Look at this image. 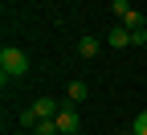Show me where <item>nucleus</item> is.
<instances>
[{"mask_svg": "<svg viewBox=\"0 0 147 135\" xmlns=\"http://www.w3.org/2000/svg\"><path fill=\"white\" fill-rule=\"evenodd\" d=\"M37 123H41V119H37V111H33V107L21 111V127H37Z\"/></svg>", "mask_w": 147, "mask_h": 135, "instance_id": "obj_9", "label": "nucleus"}, {"mask_svg": "<svg viewBox=\"0 0 147 135\" xmlns=\"http://www.w3.org/2000/svg\"><path fill=\"white\" fill-rule=\"evenodd\" d=\"M33 135H61V131H57V123H53V119H41V123L33 127Z\"/></svg>", "mask_w": 147, "mask_h": 135, "instance_id": "obj_7", "label": "nucleus"}, {"mask_svg": "<svg viewBox=\"0 0 147 135\" xmlns=\"http://www.w3.org/2000/svg\"><path fill=\"white\" fill-rule=\"evenodd\" d=\"M110 8H115L119 16H127V12H131V0H110Z\"/></svg>", "mask_w": 147, "mask_h": 135, "instance_id": "obj_10", "label": "nucleus"}, {"mask_svg": "<svg viewBox=\"0 0 147 135\" xmlns=\"http://www.w3.org/2000/svg\"><path fill=\"white\" fill-rule=\"evenodd\" d=\"M131 131H135V135H147V111H139V115H135V123H131Z\"/></svg>", "mask_w": 147, "mask_h": 135, "instance_id": "obj_8", "label": "nucleus"}, {"mask_svg": "<svg viewBox=\"0 0 147 135\" xmlns=\"http://www.w3.org/2000/svg\"><path fill=\"white\" fill-rule=\"evenodd\" d=\"M53 123H57V131H61V135H78V127H82V123H78V111H74V107H61Z\"/></svg>", "mask_w": 147, "mask_h": 135, "instance_id": "obj_2", "label": "nucleus"}, {"mask_svg": "<svg viewBox=\"0 0 147 135\" xmlns=\"http://www.w3.org/2000/svg\"><path fill=\"white\" fill-rule=\"evenodd\" d=\"M33 111H37V119H57L61 102H53V98H37V102H33Z\"/></svg>", "mask_w": 147, "mask_h": 135, "instance_id": "obj_4", "label": "nucleus"}, {"mask_svg": "<svg viewBox=\"0 0 147 135\" xmlns=\"http://www.w3.org/2000/svg\"><path fill=\"white\" fill-rule=\"evenodd\" d=\"M131 135H135V131H131Z\"/></svg>", "mask_w": 147, "mask_h": 135, "instance_id": "obj_12", "label": "nucleus"}, {"mask_svg": "<svg viewBox=\"0 0 147 135\" xmlns=\"http://www.w3.org/2000/svg\"><path fill=\"white\" fill-rule=\"evenodd\" d=\"M131 45H147V29H139V33H131Z\"/></svg>", "mask_w": 147, "mask_h": 135, "instance_id": "obj_11", "label": "nucleus"}, {"mask_svg": "<svg viewBox=\"0 0 147 135\" xmlns=\"http://www.w3.org/2000/svg\"><path fill=\"white\" fill-rule=\"evenodd\" d=\"M106 45H110V49H127V45H131V29H127V25L106 29Z\"/></svg>", "mask_w": 147, "mask_h": 135, "instance_id": "obj_3", "label": "nucleus"}, {"mask_svg": "<svg viewBox=\"0 0 147 135\" xmlns=\"http://www.w3.org/2000/svg\"><path fill=\"white\" fill-rule=\"evenodd\" d=\"M98 49H102L98 37H78V57H86V62H90V57H98Z\"/></svg>", "mask_w": 147, "mask_h": 135, "instance_id": "obj_5", "label": "nucleus"}, {"mask_svg": "<svg viewBox=\"0 0 147 135\" xmlns=\"http://www.w3.org/2000/svg\"><path fill=\"white\" fill-rule=\"evenodd\" d=\"M21 74H29V53L21 45H4L0 49V78H21Z\"/></svg>", "mask_w": 147, "mask_h": 135, "instance_id": "obj_1", "label": "nucleus"}, {"mask_svg": "<svg viewBox=\"0 0 147 135\" xmlns=\"http://www.w3.org/2000/svg\"><path fill=\"white\" fill-rule=\"evenodd\" d=\"M86 94H90V86H86L82 78H74V82L65 86V98H69V102H82V98H86Z\"/></svg>", "mask_w": 147, "mask_h": 135, "instance_id": "obj_6", "label": "nucleus"}]
</instances>
